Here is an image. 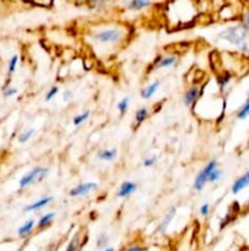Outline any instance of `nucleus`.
<instances>
[{
  "mask_svg": "<svg viewBox=\"0 0 249 251\" xmlns=\"http://www.w3.org/2000/svg\"><path fill=\"white\" fill-rule=\"evenodd\" d=\"M217 38L237 48L246 57H249V32L244 30L241 23L224 28L217 33Z\"/></svg>",
  "mask_w": 249,
  "mask_h": 251,
  "instance_id": "1",
  "label": "nucleus"
},
{
  "mask_svg": "<svg viewBox=\"0 0 249 251\" xmlns=\"http://www.w3.org/2000/svg\"><path fill=\"white\" fill-rule=\"evenodd\" d=\"M124 28L121 27H106L97 30L90 35L92 40L99 45H119L124 40Z\"/></svg>",
  "mask_w": 249,
  "mask_h": 251,
  "instance_id": "2",
  "label": "nucleus"
},
{
  "mask_svg": "<svg viewBox=\"0 0 249 251\" xmlns=\"http://www.w3.org/2000/svg\"><path fill=\"white\" fill-rule=\"evenodd\" d=\"M48 174L49 168L43 167V165H37L33 169H31L29 172H27L26 174L22 175V178L19 182L20 189H24V187L29 186V185L34 184V183L43 182L44 179H46Z\"/></svg>",
  "mask_w": 249,
  "mask_h": 251,
  "instance_id": "3",
  "label": "nucleus"
},
{
  "mask_svg": "<svg viewBox=\"0 0 249 251\" xmlns=\"http://www.w3.org/2000/svg\"><path fill=\"white\" fill-rule=\"evenodd\" d=\"M216 167H219V163H217L216 160H210L202 169L199 170V173L195 177L194 183H193V189L195 190L197 192H200L207 185L208 180H209V175L212 170L215 169Z\"/></svg>",
  "mask_w": 249,
  "mask_h": 251,
  "instance_id": "4",
  "label": "nucleus"
},
{
  "mask_svg": "<svg viewBox=\"0 0 249 251\" xmlns=\"http://www.w3.org/2000/svg\"><path fill=\"white\" fill-rule=\"evenodd\" d=\"M177 60H178V57L175 54L158 55V57L153 60V63L150 64V67H149L148 72H153V71H156V70H160V69H167V68L173 67V65L177 63Z\"/></svg>",
  "mask_w": 249,
  "mask_h": 251,
  "instance_id": "5",
  "label": "nucleus"
},
{
  "mask_svg": "<svg viewBox=\"0 0 249 251\" xmlns=\"http://www.w3.org/2000/svg\"><path fill=\"white\" fill-rule=\"evenodd\" d=\"M204 90H205L204 86L199 87L198 85H192V86L185 92V94H183V98H182L183 104H185L186 107L194 106V104L202 98L203 93H204Z\"/></svg>",
  "mask_w": 249,
  "mask_h": 251,
  "instance_id": "6",
  "label": "nucleus"
},
{
  "mask_svg": "<svg viewBox=\"0 0 249 251\" xmlns=\"http://www.w3.org/2000/svg\"><path fill=\"white\" fill-rule=\"evenodd\" d=\"M98 189V184L94 182H87L82 183V184L76 185L75 187L70 190V196L71 197H78V196H85L89 195L90 192L94 191Z\"/></svg>",
  "mask_w": 249,
  "mask_h": 251,
  "instance_id": "7",
  "label": "nucleus"
},
{
  "mask_svg": "<svg viewBox=\"0 0 249 251\" xmlns=\"http://www.w3.org/2000/svg\"><path fill=\"white\" fill-rule=\"evenodd\" d=\"M249 186V170L248 172L243 173L241 177L237 178L233 182V184L231 185V192L233 195H238L239 192L243 191L246 187Z\"/></svg>",
  "mask_w": 249,
  "mask_h": 251,
  "instance_id": "8",
  "label": "nucleus"
},
{
  "mask_svg": "<svg viewBox=\"0 0 249 251\" xmlns=\"http://www.w3.org/2000/svg\"><path fill=\"white\" fill-rule=\"evenodd\" d=\"M153 1L151 0H127L124 1V8L131 11H141L150 8Z\"/></svg>",
  "mask_w": 249,
  "mask_h": 251,
  "instance_id": "9",
  "label": "nucleus"
},
{
  "mask_svg": "<svg viewBox=\"0 0 249 251\" xmlns=\"http://www.w3.org/2000/svg\"><path fill=\"white\" fill-rule=\"evenodd\" d=\"M53 201H54L53 196H44V197H42V199H39L38 201H34V202H32V204L27 205V206L23 208V212L39 211V209L49 206V205H50Z\"/></svg>",
  "mask_w": 249,
  "mask_h": 251,
  "instance_id": "10",
  "label": "nucleus"
},
{
  "mask_svg": "<svg viewBox=\"0 0 249 251\" xmlns=\"http://www.w3.org/2000/svg\"><path fill=\"white\" fill-rule=\"evenodd\" d=\"M137 184L134 182H124L120 185L119 190L116 192V196L119 199H126V197L131 196L133 192H136L137 190Z\"/></svg>",
  "mask_w": 249,
  "mask_h": 251,
  "instance_id": "11",
  "label": "nucleus"
},
{
  "mask_svg": "<svg viewBox=\"0 0 249 251\" xmlns=\"http://www.w3.org/2000/svg\"><path fill=\"white\" fill-rule=\"evenodd\" d=\"M176 212H177V208L176 207H171L170 209L167 211V213L164 216L163 221L160 222V224L158 226V231L160 234H165L166 230H167L168 226L171 224V222L173 221V218H175L176 216Z\"/></svg>",
  "mask_w": 249,
  "mask_h": 251,
  "instance_id": "12",
  "label": "nucleus"
},
{
  "mask_svg": "<svg viewBox=\"0 0 249 251\" xmlns=\"http://www.w3.org/2000/svg\"><path fill=\"white\" fill-rule=\"evenodd\" d=\"M159 87H160V81L159 80H154L151 84H149L148 86L144 87L141 92V97L143 99H149L154 96V94L158 92Z\"/></svg>",
  "mask_w": 249,
  "mask_h": 251,
  "instance_id": "13",
  "label": "nucleus"
},
{
  "mask_svg": "<svg viewBox=\"0 0 249 251\" xmlns=\"http://www.w3.org/2000/svg\"><path fill=\"white\" fill-rule=\"evenodd\" d=\"M97 157L104 162H112L117 157V150L116 148H104L98 152Z\"/></svg>",
  "mask_w": 249,
  "mask_h": 251,
  "instance_id": "14",
  "label": "nucleus"
},
{
  "mask_svg": "<svg viewBox=\"0 0 249 251\" xmlns=\"http://www.w3.org/2000/svg\"><path fill=\"white\" fill-rule=\"evenodd\" d=\"M34 227H36V221H34L33 218L28 219V221L24 222V223L17 229V234H19V236H21V238H24V236L29 235V234L33 231Z\"/></svg>",
  "mask_w": 249,
  "mask_h": 251,
  "instance_id": "15",
  "label": "nucleus"
},
{
  "mask_svg": "<svg viewBox=\"0 0 249 251\" xmlns=\"http://www.w3.org/2000/svg\"><path fill=\"white\" fill-rule=\"evenodd\" d=\"M55 217H56L55 212H48V213L43 214V216H41V218L38 219L37 227H38L39 229L46 228V227H49L51 223H53V221L55 219Z\"/></svg>",
  "mask_w": 249,
  "mask_h": 251,
  "instance_id": "16",
  "label": "nucleus"
},
{
  "mask_svg": "<svg viewBox=\"0 0 249 251\" xmlns=\"http://www.w3.org/2000/svg\"><path fill=\"white\" fill-rule=\"evenodd\" d=\"M249 116V91L247 92V99L236 113V118L239 119V120H244Z\"/></svg>",
  "mask_w": 249,
  "mask_h": 251,
  "instance_id": "17",
  "label": "nucleus"
},
{
  "mask_svg": "<svg viewBox=\"0 0 249 251\" xmlns=\"http://www.w3.org/2000/svg\"><path fill=\"white\" fill-rule=\"evenodd\" d=\"M216 81H217V86L220 87V90H222V91H224V90L228 86L229 82L232 81V74L231 72H227V71L222 72V74L217 77Z\"/></svg>",
  "mask_w": 249,
  "mask_h": 251,
  "instance_id": "18",
  "label": "nucleus"
},
{
  "mask_svg": "<svg viewBox=\"0 0 249 251\" xmlns=\"http://www.w3.org/2000/svg\"><path fill=\"white\" fill-rule=\"evenodd\" d=\"M149 115V111L148 108H145V107H142V108L137 109L136 114H134V121H136V125L139 126L142 123H144V121L146 120V118H148Z\"/></svg>",
  "mask_w": 249,
  "mask_h": 251,
  "instance_id": "19",
  "label": "nucleus"
},
{
  "mask_svg": "<svg viewBox=\"0 0 249 251\" xmlns=\"http://www.w3.org/2000/svg\"><path fill=\"white\" fill-rule=\"evenodd\" d=\"M34 133H36V130H34L33 128L26 129V130L22 131V133L20 134L19 137H17V140H19L20 143H27L32 137H33Z\"/></svg>",
  "mask_w": 249,
  "mask_h": 251,
  "instance_id": "20",
  "label": "nucleus"
},
{
  "mask_svg": "<svg viewBox=\"0 0 249 251\" xmlns=\"http://www.w3.org/2000/svg\"><path fill=\"white\" fill-rule=\"evenodd\" d=\"M222 177H224V170H222L220 167H216L211 173H210L208 183H212V184H215V183L220 182Z\"/></svg>",
  "mask_w": 249,
  "mask_h": 251,
  "instance_id": "21",
  "label": "nucleus"
},
{
  "mask_svg": "<svg viewBox=\"0 0 249 251\" xmlns=\"http://www.w3.org/2000/svg\"><path fill=\"white\" fill-rule=\"evenodd\" d=\"M89 116H90V112L89 111H85V112H83V113L78 114V115H76L75 118L72 119L73 125H75V126L82 125L84 121L88 120V118H89Z\"/></svg>",
  "mask_w": 249,
  "mask_h": 251,
  "instance_id": "22",
  "label": "nucleus"
},
{
  "mask_svg": "<svg viewBox=\"0 0 249 251\" xmlns=\"http://www.w3.org/2000/svg\"><path fill=\"white\" fill-rule=\"evenodd\" d=\"M116 108L121 115L126 114L127 111H128V108H129V97H124V98H122L121 101L117 103Z\"/></svg>",
  "mask_w": 249,
  "mask_h": 251,
  "instance_id": "23",
  "label": "nucleus"
},
{
  "mask_svg": "<svg viewBox=\"0 0 249 251\" xmlns=\"http://www.w3.org/2000/svg\"><path fill=\"white\" fill-rule=\"evenodd\" d=\"M109 236L106 235V234L105 233H103V234H100L99 236H98V240H97V246H98V249H106V248H109Z\"/></svg>",
  "mask_w": 249,
  "mask_h": 251,
  "instance_id": "24",
  "label": "nucleus"
},
{
  "mask_svg": "<svg viewBox=\"0 0 249 251\" xmlns=\"http://www.w3.org/2000/svg\"><path fill=\"white\" fill-rule=\"evenodd\" d=\"M19 55H12L11 59L9 60V65H7V72L9 75L14 74L17 69V64H19Z\"/></svg>",
  "mask_w": 249,
  "mask_h": 251,
  "instance_id": "25",
  "label": "nucleus"
},
{
  "mask_svg": "<svg viewBox=\"0 0 249 251\" xmlns=\"http://www.w3.org/2000/svg\"><path fill=\"white\" fill-rule=\"evenodd\" d=\"M78 248H80V235L76 234V235L71 239V241L68 243L67 248H66L65 251H77Z\"/></svg>",
  "mask_w": 249,
  "mask_h": 251,
  "instance_id": "26",
  "label": "nucleus"
},
{
  "mask_svg": "<svg viewBox=\"0 0 249 251\" xmlns=\"http://www.w3.org/2000/svg\"><path fill=\"white\" fill-rule=\"evenodd\" d=\"M59 91H60V89H59V86H51L50 89L48 90V92L45 93V98H44V101L45 102H50L51 99H54L56 97V94L59 93Z\"/></svg>",
  "mask_w": 249,
  "mask_h": 251,
  "instance_id": "27",
  "label": "nucleus"
},
{
  "mask_svg": "<svg viewBox=\"0 0 249 251\" xmlns=\"http://www.w3.org/2000/svg\"><path fill=\"white\" fill-rule=\"evenodd\" d=\"M19 90L16 87H12V86H7L5 87L4 91H2V94H4L5 98H10V97H14L15 94H17Z\"/></svg>",
  "mask_w": 249,
  "mask_h": 251,
  "instance_id": "28",
  "label": "nucleus"
},
{
  "mask_svg": "<svg viewBox=\"0 0 249 251\" xmlns=\"http://www.w3.org/2000/svg\"><path fill=\"white\" fill-rule=\"evenodd\" d=\"M156 160H158V157H156V156H149V157H146L145 160H143V165L145 168H150L155 164Z\"/></svg>",
  "mask_w": 249,
  "mask_h": 251,
  "instance_id": "29",
  "label": "nucleus"
},
{
  "mask_svg": "<svg viewBox=\"0 0 249 251\" xmlns=\"http://www.w3.org/2000/svg\"><path fill=\"white\" fill-rule=\"evenodd\" d=\"M241 25L243 26V28L247 31V32H249V9L246 11V14L243 15V19H242Z\"/></svg>",
  "mask_w": 249,
  "mask_h": 251,
  "instance_id": "30",
  "label": "nucleus"
},
{
  "mask_svg": "<svg viewBox=\"0 0 249 251\" xmlns=\"http://www.w3.org/2000/svg\"><path fill=\"white\" fill-rule=\"evenodd\" d=\"M73 97H75V94H73V92L71 91V90H65L62 93V99L63 102H66V103H68V102H71L73 99Z\"/></svg>",
  "mask_w": 249,
  "mask_h": 251,
  "instance_id": "31",
  "label": "nucleus"
},
{
  "mask_svg": "<svg viewBox=\"0 0 249 251\" xmlns=\"http://www.w3.org/2000/svg\"><path fill=\"white\" fill-rule=\"evenodd\" d=\"M199 213H200V216H203V217H207L208 214L210 213V205L208 204H203L202 206H200V208H199Z\"/></svg>",
  "mask_w": 249,
  "mask_h": 251,
  "instance_id": "32",
  "label": "nucleus"
},
{
  "mask_svg": "<svg viewBox=\"0 0 249 251\" xmlns=\"http://www.w3.org/2000/svg\"><path fill=\"white\" fill-rule=\"evenodd\" d=\"M124 251H146L145 249L144 248H142V246H129V248H127L126 250H124Z\"/></svg>",
  "mask_w": 249,
  "mask_h": 251,
  "instance_id": "33",
  "label": "nucleus"
},
{
  "mask_svg": "<svg viewBox=\"0 0 249 251\" xmlns=\"http://www.w3.org/2000/svg\"><path fill=\"white\" fill-rule=\"evenodd\" d=\"M104 251H115V249H112V248H106Z\"/></svg>",
  "mask_w": 249,
  "mask_h": 251,
  "instance_id": "34",
  "label": "nucleus"
},
{
  "mask_svg": "<svg viewBox=\"0 0 249 251\" xmlns=\"http://www.w3.org/2000/svg\"><path fill=\"white\" fill-rule=\"evenodd\" d=\"M247 208L249 209V201H248V204H247Z\"/></svg>",
  "mask_w": 249,
  "mask_h": 251,
  "instance_id": "35",
  "label": "nucleus"
}]
</instances>
